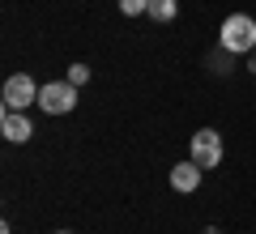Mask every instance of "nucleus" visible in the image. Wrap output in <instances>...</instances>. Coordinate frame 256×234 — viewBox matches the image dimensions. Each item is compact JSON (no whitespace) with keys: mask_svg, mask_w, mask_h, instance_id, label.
<instances>
[{"mask_svg":"<svg viewBox=\"0 0 256 234\" xmlns=\"http://www.w3.org/2000/svg\"><path fill=\"white\" fill-rule=\"evenodd\" d=\"M222 51L230 55H244V51H256V21L248 17V13H230L226 21H222Z\"/></svg>","mask_w":256,"mask_h":234,"instance_id":"obj_1","label":"nucleus"},{"mask_svg":"<svg viewBox=\"0 0 256 234\" xmlns=\"http://www.w3.org/2000/svg\"><path fill=\"white\" fill-rule=\"evenodd\" d=\"M38 107L47 111V115H68V111L77 107V85L64 77V81H47L43 90H38Z\"/></svg>","mask_w":256,"mask_h":234,"instance_id":"obj_2","label":"nucleus"},{"mask_svg":"<svg viewBox=\"0 0 256 234\" xmlns=\"http://www.w3.org/2000/svg\"><path fill=\"white\" fill-rule=\"evenodd\" d=\"M38 90L43 85H34L30 72H13L9 81H4V111H26L30 102H38Z\"/></svg>","mask_w":256,"mask_h":234,"instance_id":"obj_3","label":"nucleus"},{"mask_svg":"<svg viewBox=\"0 0 256 234\" xmlns=\"http://www.w3.org/2000/svg\"><path fill=\"white\" fill-rule=\"evenodd\" d=\"M192 162L201 166V171L222 162V136L214 128H196V136H192Z\"/></svg>","mask_w":256,"mask_h":234,"instance_id":"obj_4","label":"nucleus"},{"mask_svg":"<svg viewBox=\"0 0 256 234\" xmlns=\"http://www.w3.org/2000/svg\"><path fill=\"white\" fill-rule=\"evenodd\" d=\"M0 132H4V141L22 145V141H30V136H34V124H30L26 111H4V115H0Z\"/></svg>","mask_w":256,"mask_h":234,"instance_id":"obj_5","label":"nucleus"},{"mask_svg":"<svg viewBox=\"0 0 256 234\" xmlns=\"http://www.w3.org/2000/svg\"><path fill=\"white\" fill-rule=\"evenodd\" d=\"M171 188L175 192H196V188H201V166L192 162V158L180 162V166H171Z\"/></svg>","mask_w":256,"mask_h":234,"instance_id":"obj_6","label":"nucleus"},{"mask_svg":"<svg viewBox=\"0 0 256 234\" xmlns=\"http://www.w3.org/2000/svg\"><path fill=\"white\" fill-rule=\"evenodd\" d=\"M150 17L154 21H175V13H180V4H175V0H150Z\"/></svg>","mask_w":256,"mask_h":234,"instance_id":"obj_7","label":"nucleus"},{"mask_svg":"<svg viewBox=\"0 0 256 234\" xmlns=\"http://www.w3.org/2000/svg\"><path fill=\"white\" fill-rule=\"evenodd\" d=\"M150 9V0H120V13L124 17H137V13H146Z\"/></svg>","mask_w":256,"mask_h":234,"instance_id":"obj_8","label":"nucleus"},{"mask_svg":"<svg viewBox=\"0 0 256 234\" xmlns=\"http://www.w3.org/2000/svg\"><path fill=\"white\" fill-rule=\"evenodd\" d=\"M68 81H73V85H86V81H90V68H86V64H73V68H68Z\"/></svg>","mask_w":256,"mask_h":234,"instance_id":"obj_9","label":"nucleus"},{"mask_svg":"<svg viewBox=\"0 0 256 234\" xmlns=\"http://www.w3.org/2000/svg\"><path fill=\"white\" fill-rule=\"evenodd\" d=\"M201 234H218V226H205V230H201Z\"/></svg>","mask_w":256,"mask_h":234,"instance_id":"obj_10","label":"nucleus"},{"mask_svg":"<svg viewBox=\"0 0 256 234\" xmlns=\"http://www.w3.org/2000/svg\"><path fill=\"white\" fill-rule=\"evenodd\" d=\"M248 68H252V72H256V51H252V60H248Z\"/></svg>","mask_w":256,"mask_h":234,"instance_id":"obj_11","label":"nucleus"},{"mask_svg":"<svg viewBox=\"0 0 256 234\" xmlns=\"http://www.w3.org/2000/svg\"><path fill=\"white\" fill-rule=\"evenodd\" d=\"M56 234H73V230H56Z\"/></svg>","mask_w":256,"mask_h":234,"instance_id":"obj_12","label":"nucleus"}]
</instances>
